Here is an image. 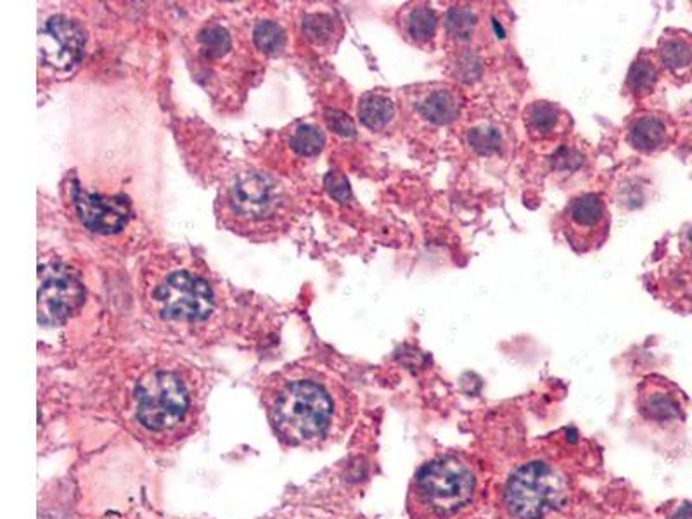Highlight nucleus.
<instances>
[{
	"mask_svg": "<svg viewBox=\"0 0 692 519\" xmlns=\"http://www.w3.org/2000/svg\"><path fill=\"white\" fill-rule=\"evenodd\" d=\"M267 417L282 444L322 449L343 438L355 417V400L340 381L310 367L279 374L263 394Z\"/></svg>",
	"mask_w": 692,
	"mask_h": 519,
	"instance_id": "1",
	"label": "nucleus"
},
{
	"mask_svg": "<svg viewBox=\"0 0 692 519\" xmlns=\"http://www.w3.org/2000/svg\"><path fill=\"white\" fill-rule=\"evenodd\" d=\"M478 492L477 464L465 453H439L412 476L407 515L411 519H456L473 507Z\"/></svg>",
	"mask_w": 692,
	"mask_h": 519,
	"instance_id": "2",
	"label": "nucleus"
},
{
	"mask_svg": "<svg viewBox=\"0 0 692 519\" xmlns=\"http://www.w3.org/2000/svg\"><path fill=\"white\" fill-rule=\"evenodd\" d=\"M572 482L560 465L546 459L523 462L506 477L499 494L501 519H551L568 506Z\"/></svg>",
	"mask_w": 692,
	"mask_h": 519,
	"instance_id": "3",
	"label": "nucleus"
},
{
	"mask_svg": "<svg viewBox=\"0 0 692 519\" xmlns=\"http://www.w3.org/2000/svg\"><path fill=\"white\" fill-rule=\"evenodd\" d=\"M195 411V397L175 370H150L136 387V421L154 440L166 444L191 432Z\"/></svg>",
	"mask_w": 692,
	"mask_h": 519,
	"instance_id": "4",
	"label": "nucleus"
},
{
	"mask_svg": "<svg viewBox=\"0 0 692 519\" xmlns=\"http://www.w3.org/2000/svg\"><path fill=\"white\" fill-rule=\"evenodd\" d=\"M290 194L275 177L245 172L231 180L220 196L225 224L234 231L261 233L278 227L290 212Z\"/></svg>",
	"mask_w": 692,
	"mask_h": 519,
	"instance_id": "5",
	"label": "nucleus"
},
{
	"mask_svg": "<svg viewBox=\"0 0 692 519\" xmlns=\"http://www.w3.org/2000/svg\"><path fill=\"white\" fill-rule=\"evenodd\" d=\"M560 231L575 253L601 249L611 234V212L605 196L584 192L572 198L561 212Z\"/></svg>",
	"mask_w": 692,
	"mask_h": 519,
	"instance_id": "6",
	"label": "nucleus"
},
{
	"mask_svg": "<svg viewBox=\"0 0 692 519\" xmlns=\"http://www.w3.org/2000/svg\"><path fill=\"white\" fill-rule=\"evenodd\" d=\"M153 304L163 319L199 322L210 317L215 299L203 278L178 270L154 287Z\"/></svg>",
	"mask_w": 692,
	"mask_h": 519,
	"instance_id": "7",
	"label": "nucleus"
},
{
	"mask_svg": "<svg viewBox=\"0 0 692 519\" xmlns=\"http://www.w3.org/2000/svg\"><path fill=\"white\" fill-rule=\"evenodd\" d=\"M403 106L415 123L445 129L465 115L466 97L453 82L415 83L403 89Z\"/></svg>",
	"mask_w": 692,
	"mask_h": 519,
	"instance_id": "8",
	"label": "nucleus"
},
{
	"mask_svg": "<svg viewBox=\"0 0 692 519\" xmlns=\"http://www.w3.org/2000/svg\"><path fill=\"white\" fill-rule=\"evenodd\" d=\"M38 286V322L42 326L64 325L82 307V281L62 263L40 266Z\"/></svg>",
	"mask_w": 692,
	"mask_h": 519,
	"instance_id": "9",
	"label": "nucleus"
},
{
	"mask_svg": "<svg viewBox=\"0 0 692 519\" xmlns=\"http://www.w3.org/2000/svg\"><path fill=\"white\" fill-rule=\"evenodd\" d=\"M635 408L641 420L656 426L682 423L688 412L682 390L658 374H652L638 382Z\"/></svg>",
	"mask_w": 692,
	"mask_h": 519,
	"instance_id": "10",
	"label": "nucleus"
},
{
	"mask_svg": "<svg viewBox=\"0 0 692 519\" xmlns=\"http://www.w3.org/2000/svg\"><path fill=\"white\" fill-rule=\"evenodd\" d=\"M85 40V32L77 21L67 16L49 17L38 35L40 59L55 70H70L82 59Z\"/></svg>",
	"mask_w": 692,
	"mask_h": 519,
	"instance_id": "11",
	"label": "nucleus"
},
{
	"mask_svg": "<svg viewBox=\"0 0 692 519\" xmlns=\"http://www.w3.org/2000/svg\"><path fill=\"white\" fill-rule=\"evenodd\" d=\"M492 17L485 4L459 2L447 9L442 21V40L454 50H480L492 40Z\"/></svg>",
	"mask_w": 692,
	"mask_h": 519,
	"instance_id": "12",
	"label": "nucleus"
},
{
	"mask_svg": "<svg viewBox=\"0 0 692 519\" xmlns=\"http://www.w3.org/2000/svg\"><path fill=\"white\" fill-rule=\"evenodd\" d=\"M75 207L80 221L94 233H120L130 216V204L124 196L94 194L75 189Z\"/></svg>",
	"mask_w": 692,
	"mask_h": 519,
	"instance_id": "13",
	"label": "nucleus"
},
{
	"mask_svg": "<svg viewBox=\"0 0 692 519\" xmlns=\"http://www.w3.org/2000/svg\"><path fill=\"white\" fill-rule=\"evenodd\" d=\"M676 138V127L665 113L643 109L629 117L625 123V141L632 150L644 156H655L670 148Z\"/></svg>",
	"mask_w": 692,
	"mask_h": 519,
	"instance_id": "14",
	"label": "nucleus"
},
{
	"mask_svg": "<svg viewBox=\"0 0 692 519\" xmlns=\"http://www.w3.org/2000/svg\"><path fill=\"white\" fill-rule=\"evenodd\" d=\"M523 125L531 142L551 144L568 138L573 130V118L561 104L539 99L523 109Z\"/></svg>",
	"mask_w": 692,
	"mask_h": 519,
	"instance_id": "15",
	"label": "nucleus"
},
{
	"mask_svg": "<svg viewBox=\"0 0 692 519\" xmlns=\"http://www.w3.org/2000/svg\"><path fill=\"white\" fill-rule=\"evenodd\" d=\"M442 14L427 2H411L398 11L397 25L403 40L415 49L435 50L442 40Z\"/></svg>",
	"mask_w": 692,
	"mask_h": 519,
	"instance_id": "16",
	"label": "nucleus"
},
{
	"mask_svg": "<svg viewBox=\"0 0 692 519\" xmlns=\"http://www.w3.org/2000/svg\"><path fill=\"white\" fill-rule=\"evenodd\" d=\"M655 50L665 75L677 83L692 79V34L679 28L665 30Z\"/></svg>",
	"mask_w": 692,
	"mask_h": 519,
	"instance_id": "17",
	"label": "nucleus"
},
{
	"mask_svg": "<svg viewBox=\"0 0 692 519\" xmlns=\"http://www.w3.org/2000/svg\"><path fill=\"white\" fill-rule=\"evenodd\" d=\"M664 68L659 64L655 49H643L626 71L625 94L634 101L652 97L664 76Z\"/></svg>",
	"mask_w": 692,
	"mask_h": 519,
	"instance_id": "18",
	"label": "nucleus"
},
{
	"mask_svg": "<svg viewBox=\"0 0 692 519\" xmlns=\"http://www.w3.org/2000/svg\"><path fill=\"white\" fill-rule=\"evenodd\" d=\"M359 118L365 129L386 132L398 121V104L385 92H370L361 97Z\"/></svg>",
	"mask_w": 692,
	"mask_h": 519,
	"instance_id": "19",
	"label": "nucleus"
},
{
	"mask_svg": "<svg viewBox=\"0 0 692 519\" xmlns=\"http://www.w3.org/2000/svg\"><path fill=\"white\" fill-rule=\"evenodd\" d=\"M454 76L457 82H474L483 75V59L480 50H454Z\"/></svg>",
	"mask_w": 692,
	"mask_h": 519,
	"instance_id": "20",
	"label": "nucleus"
},
{
	"mask_svg": "<svg viewBox=\"0 0 692 519\" xmlns=\"http://www.w3.org/2000/svg\"><path fill=\"white\" fill-rule=\"evenodd\" d=\"M326 144L322 130L316 125H302L291 135V148L302 156H316Z\"/></svg>",
	"mask_w": 692,
	"mask_h": 519,
	"instance_id": "21",
	"label": "nucleus"
},
{
	"mask_svg": "<svg viewBox=\"0 0 692 519\" xmlns=\"http://www.w3.org/2000/svg\"><path fill=\"white\" fill-rule=\"evenodd\" d=\"M255 44L258 49L263 50L266 55H275L286 44V35L282 32L281 26L275 25L272 21H263L255 28Z\"/></svg>",
	"mask_w": 692,
	"mask_h": 519,
	"instance_id": "22",
	"label": "nucleus"
},
{
	"mask_svg": "<svg viewBox=\"0 0 692 519\" xmlns=\"http://www.w3.org/2000/svg\"><path fill=\"white\" fill-rule=\"evenodd\" d=\"M303 30L312 40L326 44V42H331L337 34V20L328 14H312L305 20Z\"/></svg>",
	"mask_w": 692,
	"mask_h": 519,
	"instance_id": "23",
	"label": "nucleus"
},
{
	"mask_svg": "<svg viewBox=\"0 0 692 519\" xmlns=\"http://www.w3.org/2000/svg\"><path fill=\"white\" fill-rule=\"evenodd\" d=\"M199 42L210 58L224 56L231 47V37H228L227 30L222 28V26H210V28L204 30L203 34L199 35Z\"/></svg>",
	"mask_w": 692,
	"mask_h": 519,
	"instance_id": "24",
	"label": "nucleus"
},
{
	"mask_svg": "<svg viewBox=\"0 0 692 519\" xmlns=\"http://www.w3.org/2000/svg\"><path fill=\"white\" fill-rule=\"evenodd\" d=\"M326 186H328L329 192H331V196H335L337 200L343 201V203L349 200V182H347L343 175L329 174L328 179H326Z\"/></svg>",
	"mask_w": 692,
	"mask_h": 519,
	"instance_id": "25",
	"label": "nucleus"
},
{
	"mask_svg": "<svg viewBox=\"0 0 692 519\" xmlns=\"http://www.w3.org/2000/svg\"><path fill=\"white\" fill-rule=\"evenodd\" d=\"M328 123L332 130H337L341 135H353V133H355L353 121L350 120L347 115H343V113H328Z\"/></svg>",
	"mask_w": 692,
	"mask_h": 519,
	"instance_id": "26",
	"label": "nucleus"
},
{
	"mask_svg": "<svg viewBox=\"0 0 692 519\" xmlns=\"http://www.w3.org/2000/svg\"><path fill=\"white\" fill-rule=\"evenodd\" d=\"M680 249H682V253H684L685 257L692 260V222L685 225V227L682 228V233H680Z\"/></svg>",
	"mask_w": 692,
	"mask_h": 519,
	"instance_id": "27",
	"label": "nucleus"
},
{
	"mask_svg": "<svg viewBox=\"0 0 692 519\" xmlns=\"http://www.w3.org/2000/svg\"><path fill=\"white\" fill-rule=\"evenodd\" d=\"M672 519H692V504H682V506L673 512Z\"/></svg>",
	"mask_w": 692,
	"mask_h": 519,
	"instance_id": "28",
	"label": "nucleus"
}]
</instances>
